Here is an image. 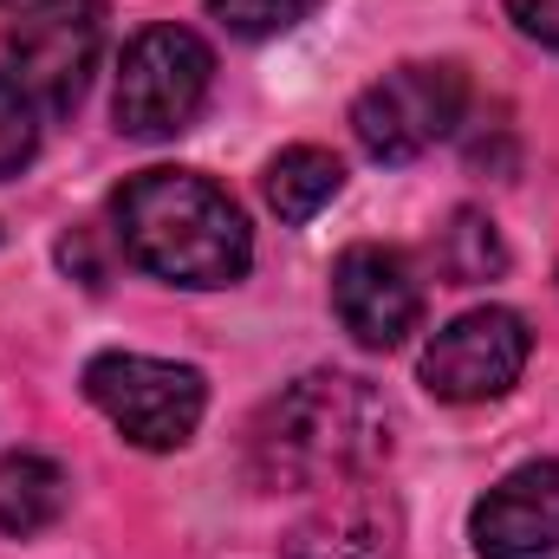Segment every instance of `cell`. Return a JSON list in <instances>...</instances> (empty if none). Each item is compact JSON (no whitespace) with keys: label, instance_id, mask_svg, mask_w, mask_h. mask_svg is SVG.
I'll return each instance as SVG.
<instances>
[{"label":"cell","instance_id":"1","mask_svg":"<svg viewBox=\"0 0 559 559\" xmlns=\"http://www.w3.org/2000/svg\"><path fill=\"white\" fill-rule=\"evenodd\" d=\"M391 455V411L365 378L306 371L261 404L248 429V475L267 495H319L365 481Z\"/></svg>","mask_w":559,"mask_h":559},{"label":"cell","instance_id":"2","mask_svg":"<svg viewBox=\"0 0 559 559\" xmlns=\"http://www.w3.org/2000/svg\"><path fill=\"white\" fill-rule=\"evenodd\" d=\"M111 222H118V248L143 274L189 293L235 286L254 267V235L241 202L195 169H138L111 195Z\"/></svg>","mask_w":559,"mask_h":559},{"label":"cell","instance_id":"3","mask_svg":"<svg viewBox=\"0 0 559 559\" xmlns=\"http://www.w3.org/2000/svg\"><path fill=\"white\" fill-rule=\"evenodd\" d=\"M85 397L111 417V429L124 442H138L150 455L182 449L209 411V384L195 365L143 358V352H98L85 365Z\"/></svg>","mask_w":559,"mask_h":559},{"label":"cell","instance_id":"4","mask_svg":"<svg viewBox=\"0 0 559 559\" xmlns=\"http://www.w3.org/2000/svg\"><path fill=\"white\" fill-rule=\"evenodd\" d=\"M215 79V52L189 33V26H143L118 59V92H111V118L124 138H176L195 124L202 98Z\"/></svg>","mask_w":559,"mask_h":559},{"label":"cell","instance_id":"5","mask_svg":"<svg viewBox=\"0 0 559 559\" xmlns=\"http://www.w3.org/2000/svg\"><path fill=\"white\" fill-rule=\"evenodd\" d=\"M7 59L39 111L52 118L79 111L105 59V0H26L20 20L7 26Z\"/></svg>","mask_w":559,"mask_h":559},{"label":"cell","instance_id":"6","mask_svg":"<svg viewBox=\"0 0 559 559\" xmlns=\"http://www.w3.org/2000/svg\"><path fill=\"white\" fill-rule=\"evenodd\" d=\"M462 111H468V72L449 59H411L358 92L352 131L378 163H417L423 150H436L462 124Z\"/></svg>","mask_w":559,"mask_h":559},{"label":"cell","instance_id":"7","mask_svg":"<svg viewBox=\"0 0 559 559\" xmlns=\"http://www.w3.org/2000/svg\"><path fill=\"white\" fill-rule=\"evenodd\" d=\"M527 352H534V332L521 312L475 306L423 345V391L442 404H488L514 391V378L527 371Z\"/></svg>","mask_w":559,"mask_h":559},{"label":"cell","instance_id":"8","mask_svg":"<svg viewBox=\"0 0 559 559\" xmlns=\"http://www.w3.org/2000/svg\"><path fill=\"white\" fill-rule=\"evenodd\" d=\"M332 312L365 352H397L423 325V286L397 248L358 241L332 267Z\"/></svg>","mask_w":559,"mask_h":559},{"label":"cell","instance_id":"9","mask_svg":"<svg viewBox=\"0 0 559 559\" xmlns=\"http://www.w3.org/2000/svg\"><path fill=\"white\" fill-rule=\"evenodd\" d=\"M404 514L384 488L371 481H338L319 488V501L286 527L280 559H397Z\"/></svg>","mask_w":559,"mask_h":559},{"label":"cell","instance_id":"10","mask_svg":"<svg viewBox=\"0 0 559 559\" xmlns=\"http://www.w3.org/2000/svg\"><path fill=\"white\" fill-rule=\"evenodd\" d=\"M468 540H475L481 559L559 554V462H527V468L501 475V481L475 501Z\"/></svg>","mask_w":559,"mask_h":559},{"label":"cell","instance_id":"11","mask_svg":"<svg viewBox=\"0 0 559 559\" xmlns=\"http://www.w3.org/2000/svg\"><path fill=\"white\" fill-rule=\"evenodd\" d=\"M66 501H72V481L52 455H39V449L0 455V534L33 540L66 514Z\"/></svg>","mask_w":559,"mask_h":559},{"label":"cell","instance_id":"12","mask_svg":"<svg viewBox=\"0 0 559 559\" xmlns=\"http://www.w3.org/2000/svg\"><path fill=\"white\" fill-rule=\"evenodd\" d=\"M345 189V163L332 156V150H319V143H293V150H280L274 163H267V176H261V195H267V209H274L280 222H312L332 195Z\"/></svg>","mask_w":559,"mask_h":559},{"label":"cell","instance_id":"13","mask_svg":"<svg viewBox=\"0 0 559 559\" xmlns=\"http://www.w3.org/2000/svg\"><path fill=\"white\" fill-rule=\"evenodd\" d=\"M436 261L455 286H481V280H495L508 267V248H501V235H495V222L481 209H455V222L442 228Z\"/></svg>","mask_w":559,"mask_h":559},{"label":"cell","instance_id":"14","mask_svg":"<svg viewBox=\"0 0 559 559\" xmlns=\"http://www.w3.org/2000/svg\"><path fill=\"white\" fill-rule=\"evenodd\" d=\"M39 150V105L20 92L13 72H0V176H20Z\"/></svg>","mask_w":559,"mask_h":559},{"label":"cell","instance_id":"15","mask_svg":"<svg viewBox=\"0 0 559 559\" xmlns=\"http://www.w3.org/2000/svg\"><path fill=\"white\" fill-rule=\"evenodd\" d=\"M319 0H209V13L235 33V39H274V33H293Z\"/></svg>","mask_w":559,"mask_h":559},{"label":"cell","instance_id":"16","mask_svg":"<svg viewBox=\"0 0 559 559\" xmlns=\"http://www.w3.org/2000/svg\"><path fill=\"white\" fill-rule=\"evenodd\" d=\"M501 7H508V20H514L527 39L559 46V0H501Z\"/></svg>","mask_w":559,"mask_h":559}]
</instances>
